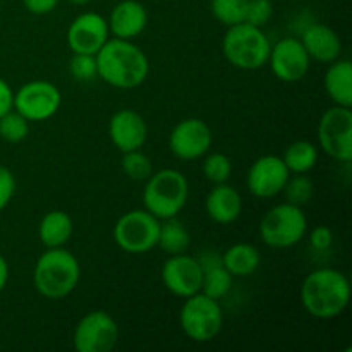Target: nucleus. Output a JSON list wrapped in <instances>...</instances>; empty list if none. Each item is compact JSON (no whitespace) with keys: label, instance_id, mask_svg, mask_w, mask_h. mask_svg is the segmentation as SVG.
Returning <instances> with one entry per match:
<instances>
[{"label":"nucleus","instance_id":"f257e3e1","mask_svg":"<svg viewBox=\"0 0 352 352\" xmlns=\"http://www.w3.org/2000/svg\"><path fill=\"white\" fill-rule=\"evenodd\" d=\"M95 57L98 78L113 88H138L150 74V60L133 40L109 38Z\"/></svg>","mask_w":352,"mask_h":352},{"label":"nucleus","instance_id":"f03ea898","mask_svg":"<svg viewBox=\"0 0 352 352\" xmlns=\"http://www.w3.org/2000/svg\"><path fill=\"white\" fill-rule=\"evenodd\" d=\"M299 296L302 308L313 318H337L349 306V278L336 268H316L305 277Z\"/></svg>","mask_w":352,"mask_h":352},{"label":"nucleus","instance_id":"7ed1b4c3","mask_svg":"<svg viewBox=\"0 0 352 352\" xmlns=\"http://www.w3.org/2000/svg\"><path fill=\"white\" fill-rule=\"evenodd\" d=\"M81 280V265L69 250L47 248L36 260L33 270V284L38 294L58 301L74 292Z\"/></svg>","mask_w":352,"mask_h":352},{"label":"nucleus","instance_id":"20e7f679","mask_svg":"<svg viewBox=\"0 0 352 352\" xmlns=\"http://www.w3.org/2000/svg\"><path fill=\"white\" fill-rule=\"evenodd\" d=\"M189 198V182L175 168H162L146 179L143 189L144 210L158 220L177 217Z\"/></svg>","mask_w":352,"mask_h":352},{"label":"nucleus","instance_id":"39448f33","mask_svg":"<svg viewBox=\"0 0 352 352\" xmlns=\"http://www.w3.org/2000/svg\"><path fill=\"white\" fill-rule=\"evenodd\" d=\"M270 48L272 43L265 31L246 21L227 28L222 40L223 57L243 71H256L267 65Z\"/></svg>","mask_w":352,"mask_h":352},{"label":"nucleus","instance_id":"423d86ee","mask_svg":"<svg viewBox=\"0 0 352 352\" xmlns=\"http://www.w3.org/2000/svg\"><path fill=\"white\" fill-rule=\"evenodd\" d=\"M308 232V219L302 206L280 203L268 210L260 222V237L274 250H287L301 243Z\"/></svg>","mask_w":352,"mask_h":352},{"label":"nucleus","instance_id":"0eeeda50","mask_svg":"<svg viewBox=\"0 0 352 352\" xmlns=\"http://www.w3.org/2000/svg\"><path fill=\"white\" fill-rule=\"evenodd\" d=\"M179 325L188 339L195 342H210L220 333L223 325L222 306L217 299L198 292L184 299Z\"/></svg>","mask_w":352,"mask_h":352},{"label":"nucleus","instance_id":"6e6552de","mask_svg":"<svg viewBox=\"0 0 352 352\" xmlns=\"http://www.w3.org/2000/svg\"><path fill=\"white\" fill-rule=\"evenodd\" d=\"M160 220L148 210H131L113 226V241L122 251L131 254H143L157 248Z\"/></svg>","mask_w":352,"mask_h":352},{"label":"nucleus","instance_id":"1a4fd4ad","mask_svg":"<svg viewBox=\"0 0 352 352\" xmlns=\"http://www.w3.org/2000/svg\"><path fill=\"white\" fill-rule=\"evenodd\" d=\"M62 105V93L54 82L36 79L14 91L12 109L30 122H43L52 119Z\"/></svg>","mask_w":352,"mask_h":352},{"label":"nucleus","instance_id":"9d476101","mask_svg":"<svg viewBox=\"0 0 352 352\" xmlns=\"http://www.w3.org/2000/svg\"><path fill=\"white\" fill-rule=\"evenodd\" d=\"M318 143L330 158L349 164L352 160V112L349 107L336 105L318 122Z\"/></svg>","mask_w":352,"mask_h":352},{"label":"nucleus","instance_id":"9b49d317","mask_svg":"<svg viewBox=\"0 0 352 352\" xmlns=\"http://www.w3.org/2000/svg\"><path fill=\"white\" fill-rule=\"evenodd\" d=\"M119 342V325L110 313L95 309L82 316L74 329L72 344L78 352H110Z\"/></svg>","mask_w":352,"mask_h":352},{"label":"nucleus","instance_id":"f8f14e48","mask_svg":"<svg viewBox=\"0 0 352 352\" xmlns=\"http://www.w3.org/2000/svg\"><path fill=\"white\" fill-rule=\"evenodd\" d=\"M213 134L208 124L196 117L181 120L168 136V148L179 160H198L210 151Z\"/></svg>","mask_w":352,"mask_h":352},{"label":"nucleus","instance_id":"ddd939ff","mask_svg":"<svg viewBox=\"0 0 352 352\" xmlns=\"http://www.w3.org/2000/svg\"><path fill=\"white\" fill-rule=\"evenodd\" d=\"M275 78L284 82H298L308 74L311 58L299 38H282L272 45L268 62Z\"/></svg>","mask_w":352,"mask_h":352},{"label":"nucleus","instance_id":"4468645a","mask_svg":"<svg viewBox=\"0 0 352 352\" xmlns=\"http://www.w3.org/2000/svg\"><path fill=\"white\" fill-rule=\"evenodd\" d=\"M289 177H291V172L285 167L282 157L263 155V157L256 158L248 170V191L261 199L275 198L284 191Z\"/></svg>","mask_w":352,"mask_h":352},{"label":"nucleus","instance_id":"2eb2a0df","mask_svg":"<svg viewBox=\"0 0 352 352\" xmlns=\"http://www.w3.org/2000/svg\"><path fill=\"white\" fill-rule=\"evenodd\" d=\"M162 282L165 289L177 298H189L201 292L203 270L198 258L188 256L186 253L170 254L162 267Z\"/></svg>","mask_w":352,"mask_h":352},{"label":"nucleus","instance_id":"dca6fc26","mask_svg":"<svg viewBox=\"0 0 352 352\" xmlns=\"http://www.w3.org/2000/svg\"><path fill=\"white\" fill-rule=\"evenodd\" d=\"M109 38V23L98 12L79 14L67 30V45L72 54L96 55Z\"/></svg>","mask_w":352,"mask_h":352},{"label":"nucleus","instance_id":"f3484780","mask_svg":"<svg viewBox=\"0 0 352 352\" xmlns=\"http://www.w3.org/2000/svg\"><path fill=\"white\" fill-rule=\"evenodd\" d=\"M109 136L113 146L122 153L141 150L146 143L148 126L143 116L136 110L122 109L110 117Z\"/></svg>","mask_w":352,"mask_h":352},{"label":"nucleus","instance_id":"a211bd4d","mask_svg":"<svg viewBox=\"0 0 352 352\" xmlns=\"http://www.w3.org/2000/svg\"><path fill=\"white\" fill-rule=\"evenodd\" d=\"M107 23H109L110 33L116 38L134 40L146 30V7L138 0H122V2L113 6Z\"/></svg>","mask_w":352,"mask_h":352},{"label":"nucleus","instance_id":"6ab92c4d","mask_svg":"<svg viewBox=\"0 0 352 352\" xmlns=\"http://www.w3.org/2000/svg\"><path fill=\"white\" fill-rule=\"evenodd\" d=\"M205 210L212 222L229 226L236 222L243 213V198L239 191L227 182L213 184V188L206 195Z\"/></svg>","mask_w":352,"mask_h":352},{"label":"nucleus","instance_id":"aec40b11","mask_svg":"<svg viewBox=\"0 0 352 352\" xmlns=\"http://www.w3.org/2000/svg\"><path fill=\"white\" fill-rule=\"evenodd\" d=\"M299 40H301L302 47L306 48L311 60L330 64V62L337 60L340 57V54H342V41H340V36L332 28L327 26V24H309L302 31V36Z\"/></svg>","mask_w":352,"mask_h":352},{"label":"nucleus","instance_id":"412c9836","mask_svg":"<svg viewBox=\"0 0 352 352\" xmlns=\"http://www.w3.org/2000/svg\"><path fill=\"white\" fill-rule=\"evenodd\" d=\"M199 265H201L203 270V284H201V292L203 294L210 296V298L220 301L222 298H226L229 294V291L232 289V275L229 274L226 267L222 263V256L212 251H206L201 256L198 258Z\"/></svg>","mask_w":352,"mask_h":352},{"label":"nucleus","instance_id":"4be33fe9","mask_svg":"<svg viewBox=\"0 0 352 352\" xmlns=\"http://www.w3.org/2000/svg\"><path fill=\"white\" fill-rule=\"evenodd\" d=\"M323 86L336 105L349 107L352 105V64L347 58H337L330 62L329 69L323 78Z\"/></svg>","mask_w":352,"mask_h":352},{"label":"nucleus","instance_id":"5701e85b","mask_svg":"<svg viewBox=\"0 0 352 352\" xmlns=\"http://www.w3.org/2000/svg\"><path fill=\"white\" fill-rule=\"evenodd\" d=\"M74 223L71 215L64 210H52L45 213L38 226V237L45 248H62L65 246L72 236Z\"/></svg>","mask_w":352,"mask_h":352},{"label":"nucleus","instance_id":"b1692460","mask_svg":"<svg viewBox=\"0 0 352 352\" xmlns=\"http://www.w3.org/2000/svg\"><path fill=\"white\" fill-rule=\"evenodd\" d=\"M222 256L223 267L232 277H250L260 268L261 256L256 246L250 243H236L226 250Z\"/></svg>","mask_w":352,"mask_h":352},{"label":"nucleus","instance_id":"393cba45","mask_svg":"<svg viewBox=\"0 0 352 352\" xmlns=\"http://www.w3.org/2000/svg\"><path fill=\"white\" fill-rule=\"evenodd\" d=\"M189 244H191V236L184 223L177 220V217L160 220L157 246H160L162 251L167 254H181L186 253Z\"/></svg>","mask_w":352,"mask_h":352},{"label":"nucleus","instance_id":"a878e982","mask_svg":"<svg viewBox=\"0 0 352 352\" xmlns=\"http://www.w3.org/2000/svg\"><path fill=\"white\" fill-rule=\"evenodd\" d=\"M282 160L291 174H308L318 162V148L311 141H294L285 148Z\"/></svg>","mask_w":352,"mask_h":352},{"label":"nucleus","instance_id":"bb28decb","mask_svg":"<svg viewBox=\"0 0 352 352\" xmlns=\"http://www.w3.org/2000/svg\"><path fill=\"white\" fill-rule=\"evenodd\" d=\"M248 0H210V10L219 23L227 28L244 23Z\"/></svg>","mask_w":352,"mask_h":352},{"label":"nucleus","instance_id":"cd10ccee","mask_svg":"<svg viewBox=\"0 0 352 352\" xmlns=\"http://www.w3.org/2000/svg\"><path fill=\"white\" fill-rule=\"evenodd\" d=\"M203 174H205L206 181L212 184H222V182L229 181L230 174H232V162L226 153H206L203 157Z\"/></svg>","mask_w":352,"mask_h":352},{"label":"nucleus","instance_id":"c85d7f7f","mask_svg":"<svg viewBox=\"0 0 352 352\" xmlns=\"http://www.w3.org/2000/svg\"><path fill=\"white\" fill-rule=\"evenodd\" d=\"M30 133V120L16 110H9L0 117V138L7 143H21Z\"/></svg>","mask_w":352,"mask_h":352},{"label":"nucleus","instance_id":"c756f323","mask_svg":"<svg viewBox=\"0 0 352 352\" xmlns=\"http://www.w3.org/2000/svg\"><path fill=\"white\" fill-rule=\"evenodd\" d=\"M120 167H122L124 174L129 179H133V181H146L153 174V165H151L150 157L144 155L141 150L122 153Z\"/></svg>","mask_w":352,"mask_h":352},{"label":"nucleus","instance_id":"7c9ffc66","mask_svg":"<svg viewBox=\"0 0 352 352\" xmlns=\"http://www.w3.org/2000/svg\"><path fill=\"white\" fill-rule=\"evenodd\" d=\"M313 181L306 174H291L284 188V195L287 203L305 206L313 198Z\"/></svg>","mask_w":352,"mask_h":352},{"label":"nucleus","instance_id":"2f4dec72","mask_svg":"<svg viewBox=\"0 0 352 352\" xmlns=\"http://www.w3.org/2000/svg\"><path fill=\"white\" fill-rule=\"evenodd\" d=\"M69 72L76 81H91L98 78V69H96V57L91 54H72L69 62Z\"/></svg>","mask_w":352,"mask_h":352},{"label":"nucleus","instance_id":"473e14b6","mask_svg":"<svg viewBox=\"0 0 352 352\" xmlns=\"http://www.w3.org/2000/svg\"><path fill=\"white\" fill-rule=\"evenodd\" d=\"M274 14L272 0H248L246 3V23L253 26L263 28Z\"/></svg>","mask_w":352,"mask_h":352},{"label":"nucleus","instance_id":"72a5a7b5","mask_svg":"<svg viewBox=\"0 0 352 352\" xmlns=\"http://www.w3.org/2000/svg\"><path fill=\"white\" fill-rule=\"evenodd\" d=\"M16 192V177L7 167L0 165V212L7 208Z\"/></svg>","mask_w":352,"mask_h":352},{"label":"nucleus","instance_id":"f704fd0d","mask_svg":"<svg viewBox=\"0 0 352 352\" xmlns=\"http://www.w3.org/2000/svg\"><path fill=\"white\" fill-rule=\"evenodd\" d=\"M309 243L311 248L316 251H327L330 250L333 243V232L330 227L327 226H316L311 230V236H309Z\"/></svg>","mask_w":352,"mask_h":352},{"label":"nucleus","instance_id":"c9c22d12","mask_svg":"<svg viewBox=\"0 0 352 352\" xmlns=\"http://www.w3.org/2000/svg\"><path fill=\"white\" fill-rule=\"evenodd\" d=\"M23 6L34 16H45L54 12L55 7L58 6V0H23Z\"/></svg>","mask_w":352,"mask_h":352},{"label":"nucleus","instance_id":"e433bc0d","mask_svg":"<svg viewBox=\"0 0 352 352\" xmlns=\"http://www.w3.org/2000/svg\"><path fill=\"white\" fill-rule=\"evenodd\" d=\"M12 103H14V91L10 88L9 82L6 79L0 78V117L3 113H7L9 110H12Z\"/></svg>","mask_w":352,"mask_h":352},{"label":"nucleus","instance_id":"4c0bfd02","mask_svg":"<svg viewBox=\"0 0 352 352\" xmlns=\"http://www.w3.org/2000/svg\"><path fill=\"white\" fill-rule=\"evenodd\" d=\"M7 282H9V263H7L6 258L0 254V292L6 289Z\"/></svg>","mask_w":352,"mask_h":352},{"label":"nucleus","instance_id":"58836bf2","mask_svg":"<svg viewBox=\"0 0 352 352\" xmlns=\"http://www.w3.org/2000/svg\"><path fill=\"white\" fill-rule=\"evenodd\" d=\"M69 3H72V6H86L88 2H91V0H67Z\"/></svg>","mask_w":352,"mask_h":352}]
</instances>
